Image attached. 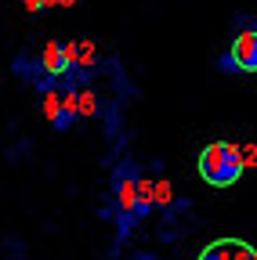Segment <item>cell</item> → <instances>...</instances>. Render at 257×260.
Instances as JSON below:
<instances>
[{"label": "cell", "instance_id": "cell-1", "mask_svg": "<svg viewBox=\"0 0 257 260\" xmlns=\"http://www.w3.org/2000/svg\"><path fill=\"white\" fill-rule=\"evenodd\" d=\"M196 170H199V181L210 188H232L246 170L243 148H236L232 141H210V145H203V152L196 159Z\"/></svg>", "mask_w": 257, "mask_h": 260}, {"label": "cell", "instance_id": "cell-2", "mask_svg": "<svg viewBox=\"0 0 257 260\" xmlns=\"http://www.w3.org/2000/svg\"><path fill=\"white\" fill-rule=\"evenodd\" d=\"M217 69L229 76H253L257 73V29L232 32V44L217 58Z\"/></svg>", "mask_w": 257, "mask_h": 260}, {"label": "cell", "instance_id": "cell-3", "mask_svg": "<svg viewBox=\"0 0 257 260\" xmlns=\"http://www.w3.org/2000/svg\"><path fill=\"white\" fill-rule=\"evenodd\" d=\"M11 73H15L25 87H33L37 94H51V90H58V83H62V80H54V76L44 69V61L33 58L29 51H22V54L11 58Z\"/></svg>", "mask_w": 257, "mask_h": 260}, {"label": "cell", "instance_id": "cell-4", "mask_svg": "<svg viewBox=\"0 0 257 260\" xmlns=\"http://www.w3.org/2000/svg\"><path fill=\"white\" fill-rule=\"evenodd\" d=\"M40 109L47 116V123L54 130H69L80 112H76V90H51V94H40Z\"/></svg>", "mask_w": 257, "mask_h": 260}, {"label": "cell", "instance_id": "cell-5", "mask_svg": "<svg viewBox=\"0 0 257 260\" xmlns=\"http://www.w3.org/2000/svg\"><path fill=\"white\" fill-rule=\"evenodd\" d=\"M196 260H257V249L243 239H214L210 246L199 249Z\"/></svg>", "mask_w": 257, "mask_h": 260}, {"label": "cell", "instance_id": "cell-6", "mask_svg": "<svg viewBox=\"0 0 257 260\" xmlns=\"http://www.w3.org/2000/svg\"><path fill=\"white\" fill-rule=\"evenodd\" d=\"M40 61H44V69H47L54 80L69 76V69H73V61H69V51H66V44H58V40H51V44L44 47Z\"/></svg>", "mask_w": 257, "mask_h": 260}, {"label": "cell", "instance_id": "cell-7", "mask_svg": "<svg viewBox=\"0 0 257 260\" xmlns=\"http://www.w3.org/2000/svg\"><path fill=\"white\" fill-rule=\"evenodd\" d=\"M188 206H192L188 199H174L170 206H163V220H167V224H170V220H178V217H181V213H185Z\"/></svg>", "mask_w": 257, "mask_h": 260}, {"label": "cell", "instance_id": "cell-8", "mask_svg": "<svg viewBox=\"0 0 257 260\" xmlns=\"http://www.w3.org/2000/svg\"><path fill=\"white\" fill-rule=\"evenodd\" d=\"M174 199H170V181H163V177H159L156 181V206H170Z\"/></svg>", "mask_w": 257, "mask_h": 260}, {"label": "cell", "instance_id": "cell-9", "mask_svg": "<svg viewBox=\"0 0 257 260\" xmlns=\"http://www.w3.org/2000/svg\"><path fill=\"white\" fill-rule=\"evenodd\" d=\"M243 162H246V167H253V162H257V145H246V148H243Z\"/></svg>", "mask_w": 257, "mask_h": 260}, {"label": "cell", "instance_id": "cell-10", "mask_svg": "<svg viewBox=\"0 0 257 260\" xmlns=\"http://www.w3.org/2000/svg\"><path fill=\"white\" fill-rule=\"evenodd\" d=\"M22 4H25L29 11H44V8H47V0H22Z\"/></svg>", "mask_w": 257, "mask_h": 260}, {"label": "cell", "instance_id": "cell-11", "mask_svg": "<svg viewBox=\"0 0 257 260\" xmlns=\"http://www.w3.org/2000/svg\"><path fill=\"white\" fill-rule=\"evenodd\" d=\"M131 260H156V256H152V253H134Z\"/></svg>", "mask_w": 257, "mask_h": 260}, {"label": "cell", "instance_id": "cell-12", "mask_svg": "<svg viewBox=\"0 0 257 260\" xmlns=\"http://www.w3.org/2000/svg\"><path fill=\"white\" fill-rule=\"evenodd\" d=\"M51 4H73V0H47V8H51Z\"/></svg>", "mask_w": 257, "mask_h": 260}, {"label": "cell", "instance_id": "cell-13", "mask_svg": "<svg viewBox=\"0 0 257 260\" xmlns=\"http://www.w3.org/2000/svg\"><path fill=\"white\" fill-rule=\"evenodd\" d=\"M253 29H257V15H253Z\"/></svg>", "mask_w": 257, "mask_h": 260}]
</instances>
